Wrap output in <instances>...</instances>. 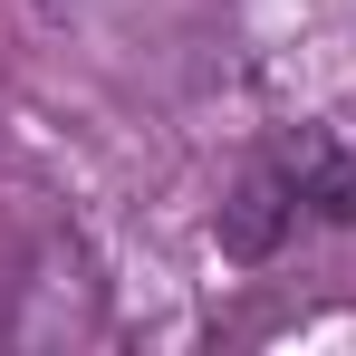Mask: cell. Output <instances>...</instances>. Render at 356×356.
<instances>
[{"label":"cell","instance_id":"cell-1","mask_svg":"<svg viewBox=\"0 0 356 356\" xmlns=\"http://www.w3.org/2000/svg\"><path fill=\"white\" fill-rule=\"evenodd\" d=\"M289 212H298V183H289V174H250V183H241V202L222 212V241H232L241 260H260V250L280 241Z\"/></svg>","mask_w":356,"mask_h":356},{"label":"cell","instance_id":"cell-2","mask_svg":"<svg viewBox=\"0 0 356 356\" xmlns=\"http://www.w3.org/2000/svg\"><path fill=\"white\" fill-rule=\"evenodd\" d=\"M298 202H318L327 222H356V164L347 154H327V145H308V164H289Z\"/></svg>","mask_w":356,"mask_h":356}]
</instances>
